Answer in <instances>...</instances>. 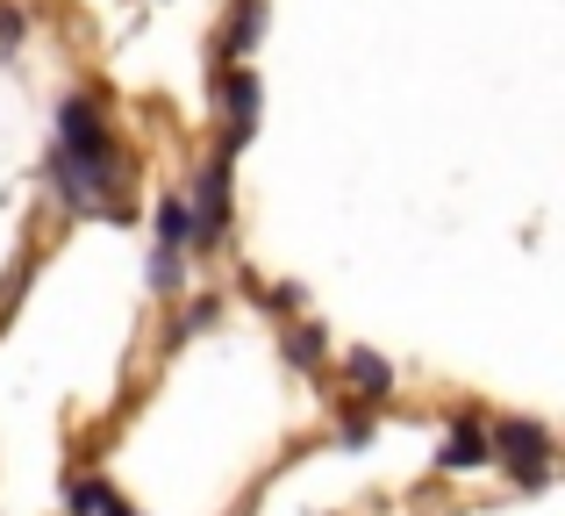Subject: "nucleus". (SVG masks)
<instances>
[{
  "label": "nucleus",
  "mask_w": 565,
  "mask_h": 516,
  "mask_svg": "<svg viewBox=\"0 0 565 516\" xmlns=\"http://www.w3.org/2000/svg\"><path fill=\"white\" fill-rule=\"evenodd\" d=\"M0 43H22V14L14 8H0Z\"/></svg>",
  "instance_id": "nucleus-13"
},
{
  "label": "nucleus",
  "mask_w": 565,
  "mask_h": 516,
  "mask_svg": "<svg viewBox=\"0 0 565 516\" xmlns=\"http://www.w3.org/2000/svg\"><path fill=\"white\" fill-rule=\"evenodd\" d=\"M186 230H193V252H215L222 244V230H230V158H207L201 166V180H193V209H186Z\"/></svg>",
  "instance_id": "nucleus-3"
},
{
  "label": "nucleus",
  "mask_w": 565,
  "mask_h": 516,
  "mask_svg": "<svg viewBox=\"0 0 565 516\" xmlns=\"http://www.w3.org/2000/svg\"><path fill=\"white\" fill-rule=\"evenodd\" d=\"M487 452H494L523 488H544V481H552V431L530 423V417H509L494 438H487Z\"/></svg>",
  "instance_id": "nucleus-2"
},
{
  "label": "nucleus",
  "mask_w": 565,
  "mask_h": 516,
  "mask_svg": "<svg viewBox=\"0 0 565 516\" xmlns=\"http://www.w3.org/2000/svg\"><path fill=\"white\" fill-rule=\"evenodd\" d=\"M108 481H79V488H72V516H100V503H108Z\"/></svg>",
  "instance_id": "nucleus-9"
},
{
  "label": "nucleus",
  "mask_w": 565,
  "mask_h": 516,
  "mask_svg": "<svg viewBox=\"0 0 565 516\" xmlns=\"http://www.w3.org/2000/svg\"><path fill=\"white\" fill-rule=\"evenodd\" d=\"M287 359H294V366H316V359H322V330H294V337H287Z\"/></svg>",
  "instance_id": "nucleus-11"
},
{
  "label": "nucleus",
  "mask_w": 565,
  "mask_h": 516,
  "mask_svg": "<svg viewBox=\"0 0 565 516\" xmlns=\"http://www.w3.org/2000/svg\"><path fill=\"white\" fill-rule=\"evenodd\" d=\"M351 380H359L365 394H386L394 388V366H386L380 351H351Z\"/></svg>",
  "instance_id": "nucleus-7"
},
{
  "label": "nucleus",
  "mask_w": 565,
  "mask_h": 516,
  "mask_svg": "<svg viewBox=\"0 0 565 516\" xmlns=\"http://www.w3.org/2000/svg\"><path fill=\"white\" fill-rule=\"evenodd\" d=\"M57 158H79V166H115V137L108 115H100L94 94H72L57 108Z\"/></svg>",
  "instance_id": "nucleus-1"
},
{
  "label": "nucleus",
  "mask_w": 565,
  "mask_h": 516,
  "mask_svg": "<svg viewBox=\"0 0 565 516\" xmlns=\"http://www.w3.org/2000/svg\"><path fill=\"white\" fill-rule=\"evenodd\" d=\"M186 238H193V230H186V201L166 194V201H158V252H186Z\"/></svg>",
  "instance_id": "nucleus-6"
},
{
  "label": "nucleus",
  "mask_w": 565,
  "mask_h": 516,
  "mask_svg": "<svg viewBox=\"0 0 565 516\" xmlns=\"http://www.w3.org/2000/svg\"><path fill=\"white\" fill-rule=\"evenodd\" d=\"M151 287L158 294H180V252H151Z\"/></svg>",
  "instance_id": "nucleus-10"
},
{
  "label": "nucleus",
  "mask_w": 565,
  "mask_h": 516,
  "mask_svg": "<svg viewBox=\"0 0 565 516\" xmlns=\"http://www.w3.org/2000/svg\"><path fill=\"white\" fill-rule=\"evenodd\" d=\"M265 36V0H236V29H230V51H250Z\"/></svg>",
  "instance_id": "nucleus-8"
},
{
  "label": "nucleus",
  "mask_w": 565,
  "mask_h": 516,
  "mask_svg": "<svg viewBox=\"0 0 565 516\" xmlns=\"http://www.w3.org/2000/svg\"><path fill=\"white\" fill-rule=\"evenodd\" d=\"M487 460H494V452H487V431H480V423H451V438H444V452H437V466H444V474H472V466H487Z\"/></svg>",
  "instance_id": "nucleus-5"
},
{
  "label": "nucleus",
  "mask_w": 565,
  "mask_h": 516,
  "mask_svg": "<svg viewBox=\"0 0 565 516\" xmlns=\"http://www.w3.org/2000/svg\"><path fill=\"white\" fill-rule=\"evenodd\" d=\"M100 516H137V509H129L122 495H108V503H100Z\"/></svg>",
  "instance_id": "nucleus-14"
},
{
  "label": "nucleus",
  "mask_w": 565,
  "mask_h": 516,
  "mask_svg": "<svg viewBox=\"0 0 565 516\" xmlns=\"http://www.w3.org/2000/svg\"><path fill=\"white\" fill-rule=\"evenodd\" d=\"M222 316V302H193V316H186V330H207V323Z\"/></svg>",
  "instance_id": "nucleus-12"
},
{
  "label": "nucleus",
  "mask_w": 565,
  "mask_h": 516,
  "mask_svg": "<svg viewBox=\"0 0 565 516\" xmlns=\"http://www.w3.org/2000/svg\"><path fill=\"white\" fill-rule=\"evenodd\" d=\"M222 108H230V137H222V158H230V151H244L250 129H258V72H244V65L222 72Z\"/></svg>",
  "instance_id": "nucleus-4"
}]
</instances>
